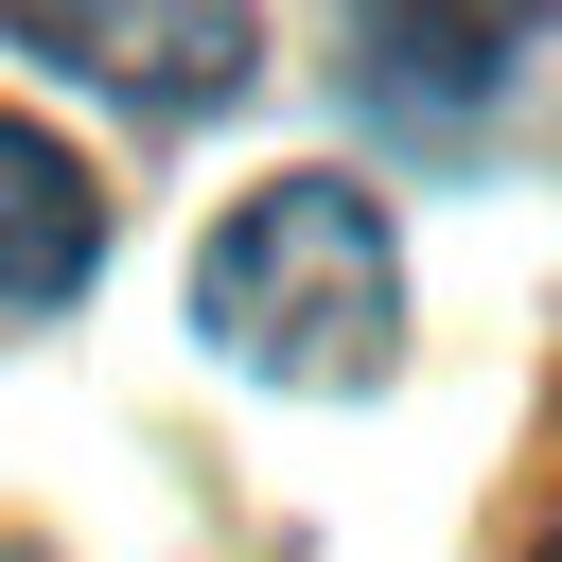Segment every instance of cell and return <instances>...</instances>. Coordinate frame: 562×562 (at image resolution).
Masks as SVG:
<instances>
[{
	"mask_svg": "<svg viewBox=\"0 0 562 562\" xmlns=\"http://www.w3.org/2000/svg\"><path fill=\"white\" fill-rule=\"evenodd\" d=\"M527 18L544 0H351V88H386L404 123H457V105L509 88Z\"/></svg>",
	"mask_w": 562,
	"mask_h": 562,
	"instance_id": "3",
	"label": "cell"
},
{
	"mask_svg": "<svg viewBox=\"0 0 562 562\" xmlns=\"http://www.w3.org/2000/svg\"><path fill=\"white\" fill-rule=\"evenodd\" d=\"M193 334L263 386H369L404 351V263L386 211L351 176H263L211 246H193Z\"/></svg>",
	"mask_w": 562,
	"mask_h": 562,
	"instance_id": "1",
	"label": "cell"
},
{
	"mask_svg": "<svg viewBox=\"0 0 562 562\" xmlns=\"http://www.w3.org/2000/svg\"><path fill=\"white\" fill-rule=\"evenodd\" d=\"M544 562H562V527H544Z\"/></svg>",
	"mask_w": 562,
	"mask_h": 562,
	"instance_id": "6",
	"label": "cell"
},
{
	"mask_svg": "<svg viewBox=\"0 0 562 562\" xmlns=\"http://www.w3.org/2000/svg\"><path fill=\"white\" fill-rule=\"evenodd\" d=\"M0 35L123 88V105H158V123H193L263 70V0H0Z\"/></svg>",
	"mask_w": 562,
	"mask_h": 562,
	"instance_id": "2",
	"label": "cell"
},
{
	"mask_svg": "<svg viewBox=\"0 0 562 562\" xmlns=\"http://www.w3.org/2000/svg\"><path fill=\"white\" fill-rule=\"evenodd\" d=\"M0 562H35V544H0Z\"/></svg>",
	"mask_w": 562,
	"mask_h": 562,
	"instance_id": "5",
	"label": "cell"
},
{
	"mask_svg": "<svg viewBox=\"0 0 562 562\" xmlns=\"http://www.w3.org/2000/svg\"><path fill=\"white\" fill-rule=\"evenodd\" d=\"M88 263H105V193H88V158L35 140V123L0 105V299L35 316V299H70Z\"/></svg>",
	"mask_w": 562,
	"mask_h": 562,
	"instance_id": "4",
	"label": "cell"
}]
</instances>
